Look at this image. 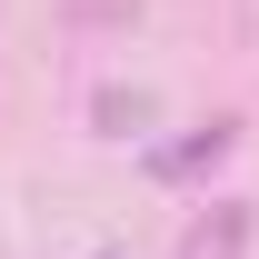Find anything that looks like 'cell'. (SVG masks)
I'll use <instances>...</instances> for the list:
<instances>
[{
    "label": "cell",
    "mask_w": 259,
    "mask_h": 259,
    "mask_svg": "<svg viewBox=\"0 0 259 259\" xmlns=\"http://www.w3.org/2000/svg\"><path fill=\"white\" fill-rule=\"evenodd\" d=\"M229 140H239V130H229V120H209V130H190L180 150H160V160H150V169H160V180H190V169H209V160H220Z\"/></svg>",
    "instance_id": "1"
},
{
    "label": "cell",
    "mask_w": 259,
    "mask_h": 259,
    "mask_svg": "<svg viewBox=\"0 0 259 259\" xmlns=\"http://www.w3.org/2000/svg\"><path fill=\"white\" fill-rule=\"evenodd\" d=\"M239 249H249V209H220V220H199L180 239V259H239Z\"/></svg>",
    "instance_id": "2"
}]
</instances>
